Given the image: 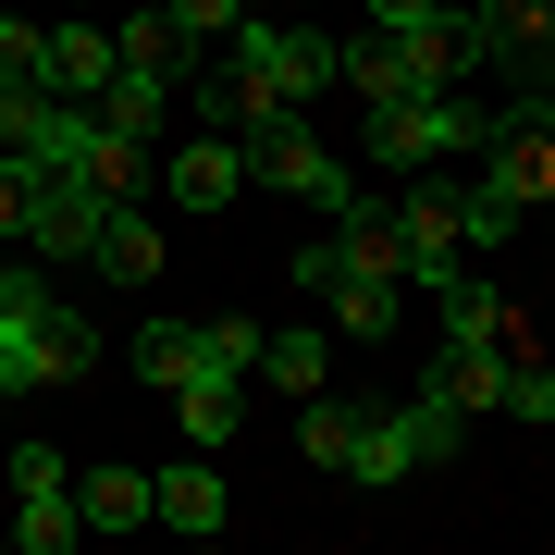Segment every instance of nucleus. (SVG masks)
<instances>
[{"mask_svg": "<svg viewBox=\"0 0 555 555\" xmlns=\"http://www.w3.org/2000/svg\"><path fill=\"white\" fill-rule=\"evenodd\" d=\"M38 50H50V25H13V0H0V75H38Z\"/></svg>", "mask_w": 555, "mask_h": 555, "instance_id": "c756f323", "label": "nucleus"}, {"mask_svg": "<svg viewBox=\"0 0 555 555\" xmlns=\"http://www.w3.org/2000/svg\"><path fill=\"white\" fill-rule=\"evenodd\" d=\"M506 420H555V371L531 346H506Z\"/></svg>", "mask_w": 555, "mask_h": 555, "instance_id": "bb28decb", "label": "nucleus"}, {"mask_svg": "<svg viewBox=\"0 0 555 555\" xmlns=\"http://www.w3.org/2000/svg\"><path fill=\"white\" fill-rule=\"evenodd\" d=\"M160 13H173V25H185V38H222V25H235V13H247V0H160Z\"/></svg>", "mask_w": 555, "mask_h": 555, "instance_id": "7c9ffc66", "label": "nucleus"}, {"mask_svg": "<svg viewBox=\"0 0 555 555\" xmlns=\"http://www.w3.org/2000/svg\"><path fill=\"white\" fill-rule=\"evenodd\" d=\"M371 25H420V13H444V0H358Z\"/></svg>", "mask_w": 555, "mask_h": 555, "instance_id": "2f4dec72", "label": "nucleus"}, {"mask_svg": "<svg viewBox=\"0 0 555 555\" xmlns=\"http://www.w3.org/2000/svg\"><path fill=\"white\" fill-rule=\"evenodd\" d=\"M198 358H210V346H198V321H149V334H137V383H160V396H173Z\"/></svg>", "mask_w": 555, "mask_h": 555, "instance_id": "b1692460", "label": "nucleus"}, {"mask_svg": "<svg viewBox=\"0 0 555 555\" xmlns=\"http://www.w3.org/2000/svg\"><path fill=\"white\" fill-rule=\"evenodd\" d=\"M297 13H309V0H297Z\"/></svg>", "mask_w": 555, "mask_h": 555, "instance_id": "c9c22d12", "label": "nucleus"}, {"mask_svg": "<svg viewBox=\"0 0 555 555\" xmlns=\"http://www.w3.org/2000/svg\"><path fill=\"white\" fill-rule=\"evenodd\" d=\"M38 124H50V87L38 75H0V149H38Z\"/></svg>", "mask_w": 555, "mask_h": 555, "instance_id": "a878e982", "label": "nucleus"}, {"mask_svg": "<svg viewBox=\"0 0 555 555\" xmlns=\"http://www.w3.org/2000/svg\"><path fill=\"white\" fill-rule=\"evenodd\" d=\"M259 334H272V321H198V346L222 358V371H259Z\"/></svg>", "mask_w": 555, "mask_h": 555, "instance_id": "c85d7f7f", "label": "nucleus"}, {"mask_svg": "<svg viewBox=\"0 0 555 555\" xmlns=\"http://www.w3.org/2000/svg\"><path fill=\"white\" fill-rule=\"evenodd\" d=\"M469 25H481V62H555V0H469Z\"/></svg>", "mask_w": 555, "mask_h": 555, "instance_id": "f8f14e48", "label": "nucleus"}, {"mask_svg": "<svg viewBox=\"0 0 555 555\" xmlns=\"http://www.w3.org/2000/svg\"><path fill=\"white\" fill-rule=\"evenodd\" d=\"M112 62H124V75H185V62H198V38H185V25L149 0V13H124V25H112Z\"/></svg>", "mask_w": 555, "mask_h": 555, "instance_id": "dca6fc26", "label": "nucleus"}, {"mask_svg": "<svg viewBox=\"0 0 555 555\" xmlns=\"http://www.w3.org/2000/svg\"><path fill=\"white\" fill-rule=\"evenodd\" d=\"M334 247H346V272H396V284H408V247H396V198H346V210H334Z\"/></svg>", "mask_w": 555, "mask_h": 555, "instance_id": "f3484780", "label": "nucleus"}, {"mask_svg": "<svg viewBox=\"0 0 555 555\" xmlns=\"http://www.w3.org/2000/svg\"><path fill=\"white\" fill-rule=\"evenodd\" d=\"M235 160H247V185H272V198H297V210H321V222H334V210L358 198V173H346V160H334V149L309 137L297 112L247 124V137H235Z\"/></svg>", "mask_w": 555, "mask_h": 555, "instance_id": "20e7f679", "label": "nucleus"}, {"mask_svg": "<svg viewBox=\"0 0 555 555\" xmlns=\"http://www.w3.org/2000/svg\"><path fill=\"white\" fill-rule=\"evenodd\" d=\"M518 334V309L494 297V284H456V297H444V346H506Z\"/></svg>", "mask_w": 555, "mask_h": 555, "instance_id": "393cba45", "label": "nucleus"}, {"mask_svg": "<svg viewBox=\"0 0 555 555\" xmlns=\"http://www.w3.org/2000/svg\"><path fill=\"white\" fill-rule=\"evenodd\" d=\"M494 137L481 87H408V100H371V160L383 173H420V160H469Z\"/></svg>", "mask_w": 555, "mask_h": 555, "instance_id": "f03ea898", "label": "nucleus"}, {"mask_svg": "<svg viewBox=\"0 0 555 555\" xmlns=\"http://www.w3.org/2000/svg\"><path fill=\"white\" fill-rule=\"evenodd\" d=\"M444 13H469V0H444Z\"/></svg>", "mask_w": 555, "mask_h": 555, "instance_id": "f704fd0d", "label": "nucleus"}, {"mask_svg": "<svg viewBox=\"0 0 555 555\" xmlns=\"http://www.w3.org/2000/svg\"><path fill=\"white\" fill-rule=\"evenodd\" d=\"M469 444V420H456L433 383H420L408 408H371L358 420V444H346V481L358 494H396V481H420V469H444V456Z\"/></svg>", "mask_w": 555, "mask_h": 555, "instance_id": "f257e3e1", "label": "nucleus"}, {"mask_svg": "<svg viewBox=\"0 0 555 555\" xmlns=\"http://www.w3.org/2000/svg\"><path fill=\"white\" fill-rule=\"evenodd\" d=\"M358 420H371V408H358V396H334V383H321V396H297V456L346 481V444H358Z\"/></svg>", "mask_w": 555, "mask_h": 555, "instance_id": "412c9836", "label": "nucleus"}, {"mask_svg": "<svg viewBox=\"0 0 555 555\" xmlns=\"http://www.w3.org/2000/svg\"><path fill=\"white\" fill-rule=\"evenodd\" d=\"M100 222H112V198H100V185H75V173H50V160H38V210H25V247H38L50 272H75V259H100Z\"/></svg>", "mask_w": 555, "mask_h": 555, "instance_id": "6e6552de", "label": "nucleus"}, {"mask_svg": "<svg viewBox=\"0 0 555 555\" xmlns=\"http://www.w3.org/2000/svg\"><path fill=\"white\" fill-rule=\"evenodd\" d=\"M38 87H50V100H100V87H112V25H50Z\"/></svg>", "mask_w": 555, "mask_h": 555, "instance_id": "ddd939ff", "label": "nucleus"}, {"mask_svg": "<svg viewBox=\"0 0 555 555\" xmlns=\"http://www.w3.org/2000/svg\"><path fill=\"white\" fill-rule=\"evenodd\" d=\"M259 383H272V396H321V383H334V346H321L309 321H284V334H259Z\"/></svg>", "mask_w": 555, "mask_h": 555, "instance_id": "4be33fe9", "label": "nucleus"}, {"mask_svg": "<svg viewBox=\"0 0 555 555\" xmlns=\"http://www.w3.org/2000/svg\"><path fill=\"white\" fill-rule=\"evenodd\" d=\"M543 235H555V198H543Z\"/></svg>", "mask_w": 555, "mask_h": 555, "instance_id": "473e14b6", "label": "nucleus"}, {"mask_svg": "<svg viewBox=\"0 0 555 555\" xmlns=\"http://www.w3.org/2000/svg\"><path fill=\"white\" fill-rule=\"evenodd\" d=\"M0 543H13V518H0Z\"/></svg>", "mask_w": 555, "mask_h": 555, "instance_id": "72a5a7b5", "label": "nucleus"}, {"mask_svg": "<svg viewBox=\"0 0 555 555\" xmlns=\"http://www.w3.org/2000/svg\"><path fill=\"white\" fill-rule=\"evenodd\" d=\"M100 124H112V137H137V149H160V124H173V75H124V62H112Z\"/></svg>", "mask_w": 555, "mask_h": 555, "instance_id": "6ab92c4d", "label": "nucleus"}, {"mask_svg": "<svg viewBox=\"0 0 555 555\" xmlns=\"http://www.w3.org/2000/svg\"><path fill=\"white\" fill-rule=\"evenodd\" d=\"M25 210H38V160L0 149V247H25Z\"/></svg>", "mask_w": 555, "mask_h": 555, "instance_id": "cd10ccee", "label": "nucleus"}, {"mask_svg": "<svg viewBox=\"0 0 555 555\" xmlns=\"http://www.w3.org/2000/svg\"><path fill=\"white\" fill-rule=\"evenodd\" d=\"M235 185H247L235 137H185L173 160H160V198H173V210H222V198H235Z\"/></svg>", "mask_w": 555, "mask_h": 555, "instance_id": "9b49d317", "label": "nucleus"}, {"mask_svg": "<svg viewBox=\"0 0 555 555\" xmlns=\"http://www.w3.org/2000/svg\"><path fill=\"white\" fill-rule=\"evenodd\" d=\"M433 396L456 420H506V346H444L433 358Z\"/></svg>", "mask_w": 555, "mask_h": 555, "instance_id": "4468645a", "label": "nucleus"}, {"mask_svg": "<svg viewBox=\"0 0 555 555\" xmlns=\"http://www.w3.org/2000/svg\"><path fill=\"white\" fill-rule=\"evenodd\" d=\"M75 518L87 531H149V469H112V456L75 469Z\"/></svg>", "mask_w": 555, "mask_h": 555, "instance_id": "a211bd4d", "label": "nucleus"}, {"mask_svg": "<svg viewBox=\"0 0 555 555\" xmlns=\"http://www.w3.org/2000/svg\"><path fill=\"white\" fill-rule=\"evenodd\" d=\"M87 371H100V334H87L62 297L0 321V396H62V383H87Z\"/></svg>", "mask_w": 555, "mask_h": 555, "instance_id": "39448f33", "label": "nucleus"}, {"mask_svg": "<svg viewBox=\"0 0 555 555\" xmlns=\"http://www.w3.org/2000/svg\"><path fill=\"white\" fill-rule=\"evenodd\" d=\"M13 543H25V555H75V543H87L75 494H13Z\"/></svg>", "mask_w": 555, "mask_h": 555, "instance_id": "5701e85b", "label": "nucleus"}, {"mask_svg": "<svg viewBox=\"0 0 555 555\" xmlns=\"http://www.w3.org/2000/svg\"><path fill=\"white\" fill-rule=\"evenodd\" d=\"M396 247H408V284L420 297H456L469 284V235H456V185L420 160V173H396Z\"/></svg>", "mask_w": 555, "mask_h": 555, "instance_id": "423d86ee", "label": "nucleus"}, {"mask_svg": "<svg viewBox=\"0 0 555 555\" xmlns=\"http://www.w3.org/2000/svg\"><path fill=\"white\" fill-rule=\"evenodd\" d=\"M481 185H494L506 210H543L555 198V87H518L494 112V137H481Z\"/></svg>", "mask_w": 555, "mask_h": 555, "instance_id": "0eeeda50", "label": "nucleus"}, {"mask_svg": "<svg viewBox=\"0 0 555 555\" xmlns=\"http://www.w3.org/2000/svg\"><path fill=\"white\" fill-rule=\"evenodd\" d=\"M222 62H235L272 112H309L321 87H334V38H321V25H272V13H235V25H222Z\"/></svg>", "mask_w": 555, "mask_h": 555, "instance_id": "7ed1b4c3", "label": "nucleus"}, {"mask_svg": "<svg viewBox=\"0 0 555 555\" xmlns=\"http://www.w3.org/2000/svg\"><path fill=\"white\" fill-rule=\"evenodd\" d=\"M396 297H408L396 272H334V284H321V309H334V334H358V346H383V334H396Z\"/></svg>", "mask_w": 555, "mask_h": 555, "instance_id": "2eb2a0df", "label": "nucleus"}, {"mask_svg": "<svg viewBox=\"0 0 555 555\" xmlns=\"http://www.w3.org/2000/svg\"><path fill=\"white\" fill-rule=\"evenodd\" d=\"M149 518H160V531H222V518H235V506H222L210 444H185L173 469H149Z\"/></svg>", "mask_w": 555, "mask_h": 555, "instance_id": "1a4fd4ad", "label": "nucleus"}, {"mask_svg": "<svg viewBox=\"0 0 555 555\" xmlns=\"http://www.w3.org/2000/svg\"><path fill=\"white\" fill-rule=\"evenodd\" d=\"M173 420H185V444H235V420H247V371H222V358H198V371L173 383Z\"/></svg>", "mask_w": 555, "mask_h": 555, "instance_id": "9d476101", "label": "nucleus"}, {"mask_svg": "<svg viewBox=\"0 0 555 555\" xmlns=\"http://www.w3.org/2000/svg\"><path fill=\"white\" fill-rule=\"evenodd\" d=\"M87 272H100V284H160V222L124 198V210L100 222V259H87Z\"/></svg>", "mask_w": 555, "mask_h": 555, "instance_id": "aec40b11", "label": "nucleus"}]
</instances>
